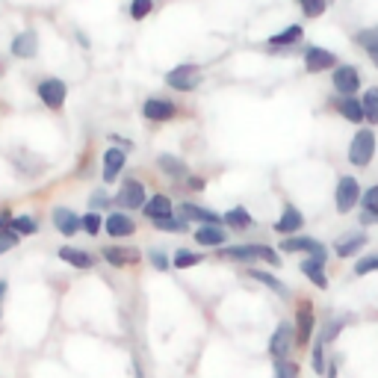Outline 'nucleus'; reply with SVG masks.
<instances>
[{
  "label": "nucleus",
  "instance_id": "nucleus-41",
  "mask_svg": "<svg viewBox=\"0 0 378 378\" xmlns=\"http://www.w3.org/2000/svg\"><path fill=\"white\" fill-rule=\"evenodd\" d=\"M310 363H313V372H325V349H322V340H319L317 346H313Z\"/></svg>",
  "mask_w": 378,
  "mask_h": 378
},
{
  "label": "nucleus",
  "instance_id": "nucleus-8",
  "mask_svg": "<svg viewBox=\"0 0 378 378\" xmlns=\"http://www.w3.org/2000/svg\"><path fill=\"white\" fill-rule=\"evenodd\" d=\"M116 204L121 210H139V207H145V186L139 181H128V183L119 189Z\"/></svg>",
  "mask_w": 378,
  "mask_h": 378
},
{
  "label": "nucleus",
  "instance_id": "nucleus-5",
  "mask_svg": "<svg viewBox=\"0 0 378 378\" xmlns=\"http://www.w3.org/2000/svg\"><path fill=\"white\" fill-rule=\"evenodd\" d=\"M293 343H296L293 325H289V322H281V325H278V331H272L269 355H272L275 361H287V355H289V349H293Z\"/></svg>",
  "mask_w": 378,
  "mask_h": 378
},
{
  "label": "nucleus",
  "instance_id": "nucleus-43",
  "mask_svg": "<svg viewBox=\"0 0 378 378\" xmlns=\"http://www.w3.org/2000/svg\"><path fill=\"white\" fill-rule=\"evenodd\" d=\"M340 328H343V322H340V319H334V322H328V328H325V334H322V343H331V340H337V334H340Z\"/></svg>",
  "mask_w": 378,
  "mask_h": 378
},
{
  "label": "nucleus",
  "instance_id": "nucleus-48",
  "mask_svg": "<svg viewBox=\"0 0 378 378\" xmlns=\"http://www.w3.org/2000/svg\"><path fill=\"white\" fill-rule=\"evenodd\" d=\"M186 186L192 189V192H201V189H204V181H201V178H189V181H186Z\"/></svg>",
  "mask_w": 378,
  "mask_h": 378
},
{
  "label": "nucleus",
  "instance_id": "nucleus-31",
  "mask_svg": "<svg viewBox=\"0 0 378 378\" xmlns=\"http://www.w3.org/2000/svg\"><path fill=\"white\" fill-rule=\"evenodd\" d=\"M361 104H363V116H367V121L378 124V86L367 89V95L361 98Z\"/></svg>",
  "mask_w": 378,
  "mask_h": 378
},
{
  "label": "nucleus",
  "instance_id": "nucleus-32",
  "mask_svg": "<svg viewBox=\"0 0 378 378\" xmlns=\"http://www.w3.org/2000/svg\"><path fill=\"white\" fill-rule=\"evenodd\" d=\"M12 231L21 234V236L36 234V231H39V222L30 219V216H15V219H12Z\"/></svg>",
  "mask_w": 378,
  "mask_h": 378
},
{
  "label": "nucleus",
  "instance_id": "nucleus-21",
  "mask_svg": "<svg viewBox=\"0 0 378 378\" xmlns=\"http://www.w3.org/2000/svg\"><path fill=\"white\" fill-rule=\"evenodd\" d=\"M59 260L71 263L74 269H92L95 266V260H92L89 251H80V248H74V245H62L59 248Z\"/></svg>",
  "mask_w": 378,
  "mask_h": 378
},
{
  "label": "nucleus",
  "instance_id": "nucleus-30",
  "mask_svg": "<svg viewBox=\"0 0 378 378\" xmlns=\"http://www.w3.org/2000/svg\"><path fill=\"white\" fill-rule=\"evenodd\" d=\"M251 275V278H255V281H260L263 287H269V289H275V293H278V296H289V289L284 287V281H278V278H275V275H269V272H260V269H251L248 272Z\"/></svg>",
  "mask_w": 378,
  "mask_h": 378
},
{
  "label": "nucleus",
  "instance_id": "nucleus-28",
  "mask_svg": "<svg viewBox=\"0 0 378 378\" xmlns=\"http://www.w3.org/2000/svg\"><path fill=\"white\" fill-rule=\"evenodd\" d=\"M355 39H358V45L370 54V59L378 66V27H375V30H361Z\"/></svg>",
  "mask_w": 378,
  "mask_h": 378
},
{
  "label": "nucleus",
  "instance_id": "nucleus-33",
  "mask_svg": "<svg viewBox=\"0 0 378 378\" xmlns=\"http://www.w3.org/2000/svg\"><path fill=\"white\" fill-rule=\"evenodd\" d=\"M301 3V12H305L308 18H319L325 9H328V0H298Z\"/></svg>",
  "mask_w": 378,
  "mask_h": 378
},
{
  "label": "nucleus",
  "instance_id": "nucleus-12",
  "mask_svg": "<svg viewBox=\"0 0 378 378\" xmlns=\"http://www.w3.org/2000/svg\"><path fill=\"white\" fill-rule=\"evenodd\" d=\"M305 68H308L310 74H319V71L337 68V56L331 54V50H325V47H308V54H305Z\"/></svg>",
  "mask_w": 378,
  "mask_h": 378
},
{
  "label": "nucleus",
  "instance_id": "nucleus-40",
  "mask_svg": "<svg viewBox=\"0 0 378 378\" xmlns=\"http://www.w3.org/2000/svg\"><path fill=\"white\" fill-rule=\"evenodd\" d=\"M378 269V255H370V257H361L355 263V275H370Z\"/></svg>",
  "mask_w": 378,
  "mask_h": 378
},
{
  "label": "nucleus",
  "instance_id": "nucleus-45",
  "mask_svg": "<svg viewBox=\"0 0 378 378\" xmlns=\"http://www.w3.org/2000/svg\"><path fill=\"white\" fill-rule=\"evenodd\" d=\"M12 219H15V216H12V213H9V210H0V231H6V228H12Z\"/></svg>",
  "mask_w": 378,
  "mask_h": 378
},
{
  "label": "nucleus",
  "instance_id": "nucleus-39",
  "mask_svg": "<svg viewBox=\"0 0 378 378\" xmlns=\"http://www.w3.org/2000/svg\"><path fill=\"white\" fill-rule=\"evenodd\" d=\"M18 243H21V234H15L12 228L0 231V255H3V251H9V248H15Z\"/></svg>",
  "mask_w": 378,
  "mask_h": 378
},
{
  "label": "nucleus",
  "instance_id": "nucleus-27",
  "mask_svg": "<svg viewBox=\"0 0 378 378\" xmlns=\"http://www.w3.org/2000/svg\"><path fill=\"white\" fill-rule=\"evenodd\" d=\"M160 169L169 174V178H183L186 174V162L181 157H174V154H160Z\"/></svg>",
  "mask_w": 378,
  "mask_h": 378
},
{
  "label": "nucleus",
  "instance_id": "nucleus-20",
  "mask_svg": "<svg viewBox=\"0 0 378 378\" xmlns=\"http://www.w3.org/2000/svg\"><path fill=\"white\" fill-rule=\"evenodd\" d=\"M104 228L109 236H130L136 231V225L130 216H124V213H109L107 222H104Z\"/></svg>",
  "mask_w": 378,
  "mask_h": 378
},
{
  "label": "nucleus",
  "instance_id": "nucleus-16",
  "mask_svg": "<svg viewBox=\"0 0 378 378\" xmlns=\"http://www.w3.org/2000/svg\"><path fill=\"white\" fill-rule=\"evenodd\" d=\"M124 162H128V157H124V151L121 148H107L104 151V181L112 183L121 174L124 169Z\"/></svg>",
  "mask_w": 378,
  "mask_h": 378
},
{
  "label": "nucleus",
  "instance_id": "nucleus-14",
  "mask_svg": "<svg viewBox=\"0 0 378 378\" xmlns=\"http://www.w3.org/2000/svg\"><path fill=\"white\" fill-rule=\"evenodd\" d=\"M296 343L298 346H308L310 343V334H313V305L310 301H301L298 305V325H296Z\"/></svg>",
  "mask_w": 378,
  "mask_h": 378
},
{
  "label": "nucleus",
  "instance_id": "nucleus-47",
  "mask_svg": "<svg viewBox=\"0 0 378 378\" xmlns=\"http://www.w3.org/2000/svg\"><path fill=\"white\" fill-rule=\"evenodd\" d=\"M361 222L363 225H378V213H367V210H363L361 213Z\"/></svg>",
  "mask_w": 378,
  "mask_h": 378
},
{
  "label": "nucleus",
  "instance_id": "nucleus-37",
  "mask_svg": "<svg viewBox=\"0 0 378 378\" xmlns=\"http://www.w3.org/2000/svg\"><path fill=\"white\" fill-rule=\"evenodd\" d=\"M275 378H298L296 361H275Z\"/></svg>",
  "mask_w": 378,
  "mask_h": 378
},
{
  "label": "nucleus",
  "instance_id": "nucleus-2",
  "mask_svg": "<svg viewBox=\"0 0 378 378\" xmlns=\"http://www.w3.org/2000/svg\"><path fill=\"white\" fill-rule=\"evenodd\" d=\"M375 157V133L372 130H358L355 133V139H351L349 145V160H351V166H370Z\"/></svg>",
  "mask_w": 378,
  "mask_h": 378
},
{
  "label": "nucleus",
  "instance_id": "nucleus-9",
  "mask_svg": "<svg viewBox=\"0 0 378 378\" xmlns=\"http://www.w3.org/2000/svg\"><path fill=\"white\" fill-rule=\"evenodd\" d=\"M66 83L56 80V77H47L39 83V98H42V104L50 107V109H59L62 104H66Z\"/></svg>",
  "mask_w": 378,
  "mask_h": 378
},
{
  "label": "nucleus",
  "instance_id": "nucleus-24",
  "mask_svg": "<svg viewBox=\"0 0 378 378\" xmlns=\"http://www.w3.org/2000/svg\"><path fill=\"white\" fill-rule=\"evenodd\" d=\"M340 112L349 119V121H355V124H361V121H367V116H363V104L355 98V95H349V98H343L340 100Z\"/></svg>",
  "mask_w": 378,
  "mask_h": 378
},
{
  "label": "nucleus",
  "instance_id": "nucleus-42",
  "mask_svg": "<svg viewBox=\"0 0 378 378\" xmlns=\"http://www.w3.org/2000/svg\"><path fill=\"white\" fill-rule=\"evenodd\" d=\"M363 210L378 213V186H370L367 192H363Z\"/></svg>",
  "mask_w": 378,
  "mask_h": 378
},
{
  "label": "nucleus",
  "instance_id": "nucleus-23",
  "mask_svg": "<svg viewBox=\"0 0 378 378\" xmlns=\"http://www.w3.org/2000/svg\"><path fill=\"white\" fill-rule=\"evenodd\" d=\"M367 239H370V236H361V234L340 236V239H337V245H334V251H337L340 257H351V255H358V251L367 245Z\"/></svg>",
  "mask_w": 378,
  "mask_h": 378
},
{
  "label": "nucleus",
  "instance_id": "nucleus-1",
  "mask_svg": "<svg viewBox=\"0 0 378 378\" xmlns=\"http://www.w3.org/2000/svg\"><path fill=\"white\" fill-rule=\"evenodd\" d=\"M222 260H269L272 266H278V251L269 248V245H231L225 248L222 245Z\"/></svg>",
  "mask_w": 378,
  "mask_h": 378
},
{
  "label": "nucleus",
  "instance_id": "nucleus-35",
  "mask_svg": "<svg viewBox=\"0 0 378 378\" xmlns=\"http://www.w3.org/2000/svg\"><path fill=\"white\" fill-rule=\"evenodd\" d=\"M172 263H174V266H178V269H189V266H195V263H201V255H195V251H178V255H174L172 257Z\"/></svg>",
  "mask_w": 378,
  "mask_h": 378
},
{
  "label": "nucleus",
  "instance_id": "nucleus-49",
  "mask_svg": "<svg viewBox=\"0 0 378 378\" xmlns=\"http://www.w3.org/2000/svg\"><path fill=\"white\" fill-rule=\"evenodd\" d=\"M3 296H6V281H0V301H3Z\"/></svg>",
  "mask_w": 378,
  "mask_h": 378
},
{
  "label": "nucleus",
  "instance_id": "nucleus-15",
  "mask_svg": "<svg viewBox=\"0 0 378 378\" xmlns=\"http://www.w3.org/2000/svg\"><path fill=\"white\" fill-rule=\"evenodd\" d=\"M54 225L59 228V234L74 236V234L83 228V219L77 216V213H71L68 207H56V210H54Z\"/></svg>",
  "mask_w": 378,
  "mask_h": 378
},
{
  "label": "nucleus",
  "instance_id": "nucleus-19",
  "mask_svg": "<svg viewBox=\"0 0 378 378\" xmlns=\"http://www.w3.org/2000/svg\"><path fill=\"white\" fill-rule=\"evenodd\" d=\"M225 239H228V236H225L222 225H201V228L195 231V243L207 245V248H222Z\"/></svg>",
  "mask_w": 378,
  "mask_h": 378
},
{
  "label": "nucleus",
  "instance_id": "nucleus-17",
  "mask_svg": "<svg viewBox=\"0 0 378 378\" xmlns=\"http://www.w3.org/2000/svg\"><path fill=\"white\" fill-rule=\"evenodd\" d=\"M145 216L151 219V222H162V219H169V216H174V207H172V198H166V195H154L151 201H145Z\"/></svg>",
  "mask_w": 378,
  "mask_h": 378
},
{
  "label": "nucleus",
  "instance_id": "nucleus-7",
  "mask_svg": "<svg viewBox=\"0 0 378 378\" xmlns=\"http://www.w3.org/2000/svg\"><path fill=\"white\" fill-rule=\"evenodd\" d=\"M100 257H104L109 266H133V263H139V248L133 245H104L100 248Z\"/></svg>",
  "mask_w": 378,
  "mask_h": 378
},
{
  "label": "nucleus",
  "instance_id": "nucleus-25",
  "mask_svg": "<svg viewBox=\"0 0 378 378\" xmlns=\"http://www.w3.org/2000/svg\"><path fill=\"white\" fill-rule=\"evenodd\" d=\"M322 266L325 263H319V260H313V257H308V260H301V272L308 275V278L317 284L319 289H325L328 287V278H325V272H322Z\"/></svg>",
  "mask_w": 378,
  "mask_h": 378
},
{
  "label": "nucleus",
  "instance_id": "nucleus-10",
  "mask_svg": "<svg viewBox=\"0 0 378 378\" xmlns=\"http://www.w3.org/2000/svg\"><path fill=\"white\" fill-rule=\"evenodd\" d=\"M334 89L343 95V98L355 95V92L361 89V74H358V68H355V66H337V71H334Z\"/></svg>",
  "mask_w": 378,
  "mask_h": 378
},
{
  "label": "nucleus",
  "instance_id": "nucleus-13",
  "mask_svg": "<svg viewBox=\"0 0 378 378\" xmlns=\"http://www.w3.org/2000/svg\"><path fill=\"white\" fill-rule=\"evenodd\" d=\"M36 50H39V36H36L33 30H24L21 36H15V39H12V56L33 59Z\"/></svg>",
  "mask_w": 378,
  "mask_h": 378
},
{
  "label": "nucleus",
  "instance_id": "nucleus-38",
  "mask_svg": "<svg viewBox=\"0 0 378 378\" xmlns=\"http://www.w3.org/2000/svg\"><path fill=\"white\" fill-rule=\"evenodd\" d=\"M83 228H86V234H89V236H98L100 228H104V219H100L98 213H86V216H83Z\"/></svg>",
  "mask_w": 378,
  "mask_h": 378
},
{
  "label": "nucleus",
  "instance_id": "nucleus-44",
  "mask_svg": "<svg viewBox=\"0 0 378 378\" xmlns=\"http://www.w3.org/2000/svg\"><path fill=\"white\" fill-rule=\"evenodd\" d=\"M151 263H154V269H160V272L169 269V257L162 255V251H151Z\"/></svg>",
  "mask_w": 378,
  "mask_h": 378
},
{
  "label": "nucleus",
  "instance_id": "nucleus-6",
  "mask_svg": "<svg viewBox=\"0 0 378 378\" xmlns=\"http://www.w3.org/2000/svg\"><path fill=\"white\" fill-rule=\"evenodd\" d=\"M358 198H361V186L355 178H340L337 183V195H334V204H337V213H349L351 207L358 204Z\"/></svg>",
  "mask_w": 378,
  "mask_h": 378
},
{
  "label": "nucleus",
  "instance_id": "nucleus-11",
  "mask_svg": "<svg viewBox=\"0 0 378 378\" xmlns=\"http://www.w3.org/2000/svg\"><path fill=\"white\" fill-rule=\"evenodd\" d=\"M142 116L148 121H172L178 116V107H174L172 100H162V98H148L142 104Z\"/></svg>",
  "mask_w": 378,
  "mask_h": 378
},
{
  "label": "nucleus",
  "instance_id": "nucleus-26",
  "mask_svg": "<svg viewBox=\"0 0 378 378\" xmlns=\"http://www.w3.org/2000/svg\"><path fill=\"white\" fill-rule=\"evenodd\" d=\"M301 36H305V30H301V24H289V27L278 36H272L269 39V47H287V45H296Z\"/></svg>",
  "mask_w": 378,
  "mask_h": 378
},
{
  "label": "nucleus",
  "instance_id": "nucleus-46",
  "mask_svg": "<svg viewBox=\"0 0 378 378\" xmlns=\"http://www.w3.org/2000/svg\"><path fill=\"white\" fill-rule=\"evenodd\" d=\"M92 207H109V198L104 192H95L92 195Z\"/></svg>",
  "mask_w": 378,
  "mask_h": 378
},
{
  "label": "nucleus",
  "instance_id": "nucleus-22",
  "mask_svg": "<svg viewBox=\"0 0 378 378\" xmlns=\"http://www.w3.org/2000/svg\"><path fill=\"white\" fill-rule=\"evenodd\" d=\"M301 225H305V216H301V213L289 204L284 210V216L275 222V231H278V234H296V231H301Z\"/></svg>",
  "mask_w": 378,
  "mask_h": 378
},
{
  "label": "nucleus",
  "instance_id": "nucleus-3",
  "mask_svg": "<svg viewBox=\"0 0 378 378\" xmlns=\"http://www.w3.org/2000/svg\"><path fill=\"white\" fill-rule=\"evenodd\" d=\"M198 83H201L198 66H178L166 74V86H172L178 92H192V89H198Z\"/></svg>",
  "mask_w": 378,
  "mask_h": 378
},
{
  "label": "nucleus",
  "instance_id": "nucleus-18",
  "mask_svg": "<svg viewBox=\"0 0 378 378\" xmlns=\"http://www.w3.org/2000/svg\"><path fill=\"white\" fill-rule=\"evenodd\" d=\"M181 216L186 222H201V225H222L225 222L219 213H213L207 207H198V204H181Z\"/></svg>",
  "mask_w": 378,
  "mask_h": 378
},
{
  "label": "nucleus",
  "instance_id": "nucleus-34",
  "mask_svg": "<svg viewBox=\"0 0 378 378\" xmlns=\"http://www.w3.org/2000/svg\"><path fill=\"white\" fill-rule=\"evenodd\" d=\"M160 231H172V234H183L189 225H186V219L183 216H169V219H162V222H154Z\"/></svg>",
  "mask_w": 378,
  "mask_h": 378
},
{
  "label": "nucleus",
  "instance_id": "nucleus-29",
  "mask_svg": "<svg viewBox=\"0 0 378 378\" xmlns=\"http://www.w3.org/2000/svg\"><path fill=\"white\" fill-rule=\"evenodd\" d=\"M225 225H231V228H236V231H245V228L255 225V219L248 216L245 207H234L231 213H225Z\"/></svg>",
  "mask_w": 378,
  "mask_h": 378
},
{
  "label": "nucleus",
  "instance_id": "nucleus-4",
  "mask_svg": "<svg viewBox=\"0 0 378 378\" xmlns=\"http://www.w3.org/2000/svg\"><path fill=\"white\" fill-rule=\"evenodd\" d=\"M281 251H289V255L305 251V255H310L313 260H319V263H325V257H328L325 245L319 243V239H310V236H287L284 243H281Z\"/></svg>",
  "mask_w": 378,
  "mask_h": 378
},
{
  "label": "nucleus",
  "instance_id": "nucleus-36",
  "mask_svg": "<svg viewBox=\"0 0 378 378\" xmlns=\"http://www.w3.org/2000/svg\"><path fill=\"white\" fill-rule=\"evenodd\" d=\"M151 9H154V0H130V18H136V21L148 18Z\"/></svg>",
  "mask_w": 378,
  "mask_h": 378
}]
</instances>
